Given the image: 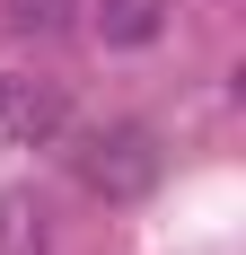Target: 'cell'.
Returning a JSON list of instances; mask_svg holds the SVG:
<instances>
[{"label":"cell","instance_id":"1","mask_svg":"<svg viewBox=\"0 0 246 255\" xmlns=\"http://www.w3.org/2000/svg\"><path fill=\"white\" fill-rule=\"evenodd\" d=\"M71 176L88 194H106V203H141L149 185H158V132L149 124H97L71 150Z\"/></svg>","mask_w":246,"mask_h":255},{"label":"cell","instance_id":"2","mask_svg":"<svg viewBox=\"0 0 246 255\" xmlns=\"http://www.w3.org/2000/svg\"><path fill=\"white\" fill-rule=\"evenodd\" d=\"M62 124H71V106H62V88H53V79L0 71V150H44Z\"/></svg>","mask_w":246,"mask_h":255},{"label":"cell","instance_id":"3","mask_svg":"<svg viewBox=\"0 0 246 255\" xmlns=\"http://www.w3.org/2000/svg\"><path fill=\"white\" fill-rule=\"evenodd\" d=\"M88 26H97L106 44H158L167 35V0H88Z\"/></svg>","mask_w":246,"mask_h":255},{"label":"cell","instance_id":"4","mask_svg":"<svg viewBox=\"0 0 246 255\" xmlns=\"http://www.w3.org/2000/svg\"><path fill=\"white\" fill-rule=\"evenodd\" d=\"M0 255H44V203L35 194H0Z\"/></svg>","mask_w":246,"mask_h":255}]
</instances>
